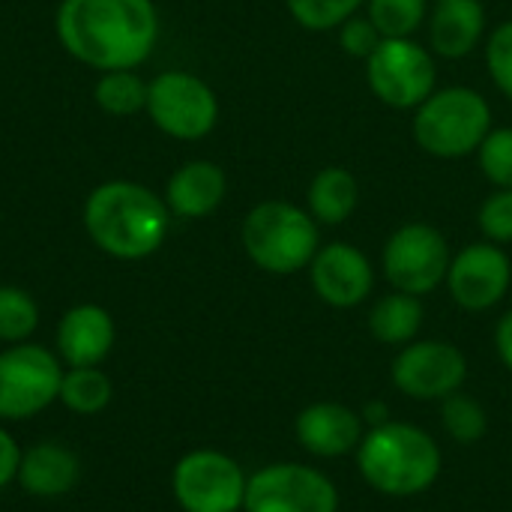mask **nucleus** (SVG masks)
Segmentation results:
<instances>
[{"label":"nucleus","instance_id":"nucleus-1","mask_svg":"<svg viewBox=\"0 0 512 512\" xmlns=\"http://www.w3.org/2000/svg\"><path fill=\"white\" fill-rule=\"evenodd\" d=\"M54 30L69 57L114 72L141 66L159 39L153 0H60Z\"/></svg>","mask_w":512,"mask_h":512},{"label":"nucleus","instance_id":"nucleus-2","mask_svg":"<svg viewBox=\"0 0 512 512\" xmlns=\"http://www.w3.org/2000/svg\"><path fill=\"white\" fill-rule=\"evenodd\" d=\"M81 219L93 246L120 261L153 255L171 228L165 198L132 180H108L96 186L84 201Z\"/></svg>","mask_w":512,"mask_h":512},{"label":"nucleus","instance_id":"nucleus-3","mask_svg":"<svg viewBox=\"0 0 512 512\" xmlns=\"http://www.w3.org/2000/svg\"><path fill=\"white\" fill-rule=\"evenodd\" d=\"M354 456L363 483L384 498H417L438 483L444 468L438 441L402 420L369 426Z\"/></svg>","mask_w":512,"mask_h":512},{"label":"nucleus","instance_id":"nucleus-4","mask_svg":"<svg viewBox=\"0 0 512 512\" xmlns=\"http://www.w3.org/2000/svg\"><path fill=\"white\" fill-rule=\"evenodd\" d=\"M243 249L258 270L291 276L318 255V222L288 201H264L243 219Z\"/></svg>","mask_w":512,"mask_h":512},{"label":"nucleus","instance_id":"nucleus-5","mask_svg":"<svg viewBox=\"0 0 512 512\" xmlns=\"http://www.w3.org/2000/svg\"><path fill=\"white\" fill-rule=\"evenodd\" d=\"M492 132V108L471 87H447L432 93L414 117L417 144L441 159H459L486 141Z\"/></svg>","mask_w":512,"mask_h":512},{"label":"nucleus","instance_id":"nucleus-6","mask_svg":"<svg viewBox=\"0 0 512 512\" xmlns=\"http://www.w3.org/2000/svg\"><path fill=\"white\" fill-rule=\"evenodd\" d=\"M153 126L180 141H198L219 120V99L207 81L192 72H162L147 84V108Z\"/></svg>","mask_w":512,"mask_h":512},{"label":"nucleus","instance_id":"nucleus-7","mask_svg":"<svg viewBox=\"0 0 512 512\" xmlns=\"http://www.w3.org/2000/svg\"><path fill=\"white\" fill-rule=\"evenodd\" d=\"M243 512H339V489L312 465L276 462L249 477Z\"/></svg>","mask_w":512,"mask_h":512},{"label":"nucleus","instance_id":"nucleus-8","mask_svg":"<svg viewBox=\"0 0 512 512\" xmlns=\"http://www.w3.org/2000/svg\"><path fill=\"white\" fill-rule=\"evenodd\" d=\"M60 360L33 342L0 351V420H27L60 399Z\"/></svg>","mask_w":512,"mask_h":512},{"label":"nucleus","instance_id":"nucleus-9","mask_svg":"<svg viewBox=\"0 0 512 512\" xmlns=\"http://www.w3.org/2000/svg\"><path fill=\"white\" fill-rule=\"evenodd\" d=\"M246 483V471L219 450H192L171 474V489L183 512H243Z\"/></svg>","mask_w":512,"mask_h":512},{"label":"nucleus","instance_id":"nucleus-10","mask_svg":"<svg viewBox=\"0 0 512 512\" xmlns=\"http://www.w3.org/2000/svg\"><path fill=\"white\" fill-rule=\"evenodd\" d=\"M450 246L444 234L432 225L411 222L390 234L384 246V276L396 291L426 297L450 273Z\"/></svg>","mask_w":512,"mask_h":512},{"label":"nucleus","instance_id":"nucleus-11","mask_svg":"<svg viewBox=\"0 0 512 512\" xmlns=\"http://www.w3.org/2000/svg\"><path fill=\"white\" fill-rule=\"evenodd\" d=\"M393 387L417 402H441L468 381V357L444 339H414L390 366Z\"/></svg>","mask_w":512,"mask_h":512},{"label":"nucleus","instance_id":"nucleus-12","mask_svg":"<svg viewBox=\"0 0 512 512\" xmlns=\"http://www.w3.org/2000/svg\"><path fill=\"white\" fill-rule=\"evenodd\" d=\"M369 63V87L390 108H420L435 93V60L408 39H384Z\"/></svg>","mask_w":512,"mask_h":512},{"label":"nucleus","instance_id":"nucleus-13","mask_svg":"<svg viewBox=\"0 0 512 512\" xmlns=\"http://www.w3.org/2000/svg\"><path fill=\"white\" fill-rule=\"evenodd\" d=\"M512 285V264L498 243L465 246L447 273V288L453 300L468 312H486L498 306Z\"/></svg>","mask_w":512,"mask_h":512},{"label":"nucleus","instance_id":"nucleus-14","mask_svg":"<svg viewBox=\"0 0 512 512\" xmlns=\"http://www.w3.org/2000/svg\"><path fill=\"white\" fill-rule=\"evenodd\" d=\"M309 279L315 294L333 309H354L375 288V270L369 258L351 243L321 246L309 264Z\"/></svg>","mask_w":512,"mask_h":512},{"label":"nucleus","instance_id":"nucleus-15","mask_svg":"<svg viewBox=\"0 0 512 512\" xmlns=\"http://www.w3.org/2000/svg\"><path fill=\"white\" fill-rule=\"evenodd\" d=\"M294 435L309 456L342 459L357 453L366 435V420L342 402H312L297 414Z\"/></svg>","mask_w":512,"mask_h":512},{"label":"nucleus","instance_id":"nucleus-16","mask_svg":"<svg viewBox=\"0 0 512 512\" xmlns=\"http://www.w3.org/2000/svg\"><path fill=\"white\" fill-rule=\"evenodd\" d=\"M117 339V327L108 309L96 303H78L63 312L57 324V351L69 369L75 366H99Z\"/></svg>","mask_w":512,"mask_h":512},{"label":"nucleus","instance_id":"nucleus-17","mask_svg":"<svg viewBox=\"0 0 512 512\" xmlns=\"http://www.w3.org/2000/svg\"><path fill=\"white\" fill-rule=\"evenodd\" d=\"M225 192H228L225 171L216 162L192 159L168 177L165 204H168L171 216L204 219L225 201Z\"/></svg>","mask_w":512,"mask_h":512},{"label":"nucleus","instance_id":"nucleus-18","mask_svg":"<svg viewBox=\"0 0 512 512\" xmlns=\"http://www.w3.org/2000/svg\"><path fill=\"white\" fill-rule=\"evenodd\" d=\"M78 477H81L78 456L57 441H42L21 453L15 480L33 498H63L66 492L75 489Z\"/></svg>","mask_w":512,"mask_h":512},{"label":"nucleus","instance_id":"nucleus-19","mask_svg":"<svg viewBox=\"0 0 512 512\" xmlns=\"http://www.w3.org/2000/svg\"><path fill=\"white\" fill-rule=\"evenodd\" d=\"M486 30V9L480 0H438L432 12V48L441 57H465L477 48Z\"/></svg>","mask_w":512,"mask_h":512},{"label":"nucleus","instance_id":"nucleus-20","mask_svg":"<svg viewBox=\"0 0 512 512\" xmlns=\"http://www.w3.org/2000/svg\"><path fill=\"white\" fill-rule=\"evenodd\" d=\"M423 303L414 294L405 291H393L387 297H381L372 312H369V330L381 345H393V348H405L417 339L420 327H423Z\"/></svg>","mask_w":512,"mask_h":512},{"label":"nucleus","instance_id":"nucleus-21","mask_svg":"<svg viewBox=\"0 0 512 512\" xmlns=\"http://www.w3.org/2000/svg\"><path fill=\"white\" fill-rule=\"evenodd\" d=\"M357 198H360V189L348 168H339V165L324 168L315 174V180L309 186L312 219L321 225H342L354 213Z\"/></svg>","mask_w":512,"mask_h":512},{"label":"nucleus","instance_id":"nucleus-22","mask_svg":"<svg viewBox=\"0 0 512 512\" xmlns=\"http://www.w3.org/2000/svg\"><path fill=\"white\" fill-rule=\"evenodd\" d=\"M93 99L111 117H132L147 108V81L135 69L102 72L93 87Z\"/></svg>","mask_w":512,"mask_h":512},{"label":"nucleus","instance_id":"nucleus-23","mask_svg":"<svg viewBox=\"0 0 512 512\" xmlns=\"http://www.w3.org/2000/svg\"><path fill=\"white\" fill-rule=\"evenodd\" d=\"M114 396L111 378L105 372H99V366H75L69 372H63V384H60V402L75 411V414H99L108 408Z\"/></svg>","mask_w":512,"mask_h":512},{"label":"nucleus","instance_id":"nucleus-24","mask_svg":"<svg viewBox=\"0 0 512 512\" xmlns=\"http://www.w3.org/2000/svg\"><path fill=\"white\" fill-rule=\"evenodd\" d=\"M438 405H441V426H444V432L456 444L474 447V444H480L486 438V432H489V414H486V408L474 396H468V393L459 390V393L441 399Z\"/></svg>","mask_w":512,"mask_h":512},{"label":"nucleus","instance_id":"nucleus-25","mask_svg":"<svg viewBox=\"0 0 512 512\" xmlns=\"http://www.w3.org/2000/svg\"><path fill=\"white\" fill-rule=\"evenodd\" d=\"M36 324H39L36 300L24 288L0 285V342H9V345L27 342Z\"/></svg>","mask_w":512,"mask_h":512},{"label":"nucleus","instance_id":"nucleus-26","mask_svg":"<svg viewBox=\"0 0 512 512\" xmlns=\"http://www.w3.org/2000/svg\"><path fill=\"white\" fill-rule=\"evenodd\" d=\"M426 18V0H369V21L384 39H408Z\"/></svg>","mask_w":512,"mask_h":512},{"label":"nucleus","instance_id":"nucleus-27","mask_svg":"<svg viewBox=\"0 0 512 512\" xmlns=\"http://www.w3.org/2000/svg\"><path fill=\"white\" fill-rule=\"evenodd\" d=\"M363 0H288V12L306 30H333L345 24Z\"/></svg>","mask_w":512,"mask_h":512},{"label":"nucleus","instance_id":"nucleus-28","mask_svg":"<svg viewBox=\"0 0 512 512\" xmlns=\"http://www.w3.org/2000/svg\"><path fill=\"white\" fill-rule=\"evenodd\" d=\"M480 168L498 189H512V129L486 135L480 144Z\"/></svg>","mask_w":512,"mask_h":512},{"label":"nucleus","instance_id":"nucleus-29","mask_svg":"<svg viewBox=\"0 0 512 512\" xmlns=\"http://www.w3.org/2000/svg\"><path fill=\"white\" fill-rule=\"evenodd\" d=\"M477 222L492 243H512V189H501L486 198Z\"/></svg>","mask_w":512,"mask_h":512},{"label":"nucleus","instance_id":"nucleus-30","mask_svg":"<svg viewBox=\"0 0 512 512\" xmlns=\"http://www.w3.org/2000/svg\"><path fill=\"white\" fill-rule=\"evenodd\" d=\"M486 63H489V72H492L495 84L512 99V21H504L489 36Z\"/></svg>","mask_w":512,"mask_h":512},{"label":"nucleus","instance_id":"nucleus-31","mask_svg":"<svg viewBox=\"0 0 512 512\" xmlns=\"http://www.w3.org/2000/svg\"><path fill=\"white\" fill-rule=\"evenodd\" d=\"M339 42H342V48L351 57H366L369 60L375 54V48L384 42V36L378 33V27L369 18H354V21H345L342 24Z\"/></svg>","mask_w":512,"mask_h":512},{"label":"nucleus","instance_id":"nucleus-32","mask_svg":"<svg viewBox=\"0 0 512 512\" xmlns=\"http://www.w3.org/2000/svg\"><path fill=\"white\" fill-rule=\"evenodd\" d=\"M18 465H21V447L6 429H0V489L18 477Z\"/></svg>","mask_w":512,"mask_h":512},{"label":"nucleus","instance_id":"nucleus-33","mask_svg":"<svg viewBox=\"0 0 512 512\" xmlns=\"http://www.w3.org/2000/svg\"><path fill=\"white\" fill-rule=\"evenodd\" d=\"M495 348H498L501 363L512 372V312H507L495 327Z\"/></svg>","mask_w":512,"mask_h":512}]
</instances>
